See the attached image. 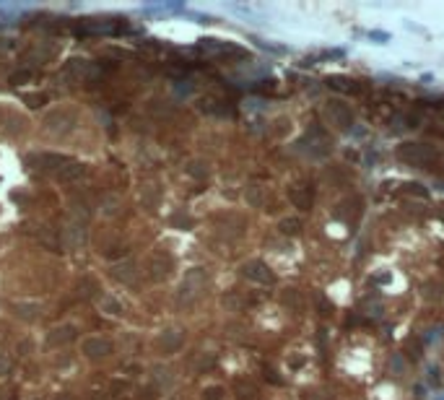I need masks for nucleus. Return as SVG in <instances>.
I'll return each mask as SVG.
<instances>
[{"label": "nucleus", "instance_id": "nucleus-2", "mask_svg": "<svg viewBox=\"0 0 444 400\" xmlns=\"http://www.w3.org/2000/svg\"><path fill=\"white\" fill-rule=\"evenodd\" d=\"M265 270H268V268H265L263 263H252V265L247 268V275H250V278H260L263 283H270V281H273V273H265Z\"/></svg>", "mask_w": 444, "mask_h": 400}, {"label": "nucleus", "instance_id": "nucleus-1", "mask_svg": "<svg viewBox=\"0 0 444 400\" xmlns=\"http://www.w3.org/2000/svg\"><path fill=\"white\" fill-rule=\"evenodd\" d=\"M397 156L405 159V161H413V164H423V161H431L434 159V151L431 148H423L418 143H405L400 151H397Z\"/></svg>", "mask_w": 444, "mask_h": 400}, {"label": "nucleus", "instance_id": "nucleus-4", "mask_svg": "<svg viewBox=\"0 0 444 400\" xmlns=\"http://www.w3.org/2000/svg\"><path fill=\"white\" fill-rule=\"evenodd\" d=\"M281 229H283L286 234H291V232H296V229H299V221H283Z\"/></svg>", "mask_w": 444, "mask_h": 400}, {"label": "nucleus", "instance_id": "nucleus-3", "mask_svg": "<svg viewBox=\"0 0 444 400\" xmlns=\"http://www.w3.org/2000/svg\"><path fill=\"white\" fill-rule=\"evenodd\" d=\"M294 203L301 206V208H309V192L301 195V192H294Z\"/></svg>", "mask_w": 444, "mask_h": 400}]
</instances>
